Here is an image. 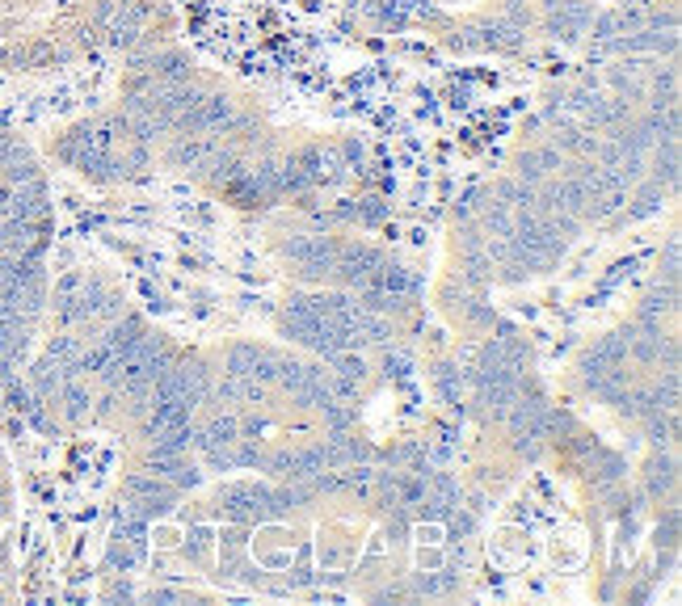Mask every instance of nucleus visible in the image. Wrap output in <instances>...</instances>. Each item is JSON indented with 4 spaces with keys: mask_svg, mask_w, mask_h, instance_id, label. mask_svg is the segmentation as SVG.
<instances>
[{
    "mask_svg": "<svg viewBox=\"0 0 682 606\" xmlns=\"http://www.w3.org/2000/svg\"><path fill=\"white\" fill-rule=\"evenodd\" d=\"M337 240L329 236H299L287 245V257L295 261V270L304 282H325L333 278V266H337Z\"/></svg>",
    "mask_w": 682,
    "mask_h": 606,
    "instance_id": "obj_1",
    "label": "nucleus"
},
{
    "mask_svg": "<svg viewBox=\"0 0 682 606\" xmlns=\"http://www.w3.org/2000/svg\"><path fill=\"white\" fill-rule=\"evenodd\" d=\"M219 510H224L232 522L249 527V522H266L270 518V489L266 484H228L219 493Z\"/></svg>",
    "mask_w": 682,
    "mask_h": 606,
    "instance_id": "obj_2",
    "label": "nucleus"
},
{
    "mask_svg": "<svg viewBox=\"0 0 682 606\" xmlns=\"http://www.w3.org/2000/svg\"><path fill=\"white\" fill-rule=\"evenodd\" d=\"M379 266H384V253H379V249H371V245H341L333 278L346 282V287H363V282L375 278Z\"/></svg>",
    "mask_w": 682,
    "mask_h": 606,
    "instance_id": "obj_3",
    "label": "nucleus"
},
{
    "mask_svg": "<svg viewBox=\"0 0 682 606\" xmlns=\"http://www.w3.org/2000/svg\"><path fill=\"white\" fill-rule=\"evenodd\" d=\"M278 367V354L262 350V346H232L228 350V375L236 379H257V383H270Z\"/></svg>",
    "mask_w": 682,
    "mask_h": 606,
    "instance_id": "obj_4",
    "label": "nucleus"
},
{
    "mask_svg": "<svg viewBox=\"0 0 682 606\" xmlns=\"http://www.w3.org/2000/svg\"><path fill=\"white\" fill-rule=\"evenodd\" d=\"M236 438H240V421H236V413H215L207 426L194 430V447L203 451V455H211V451L232 447Z\"/></svg>",
    "mask_w": 682,
    "mask_h": 606,
    "instance_id": "obj_5",
    "label": "nucleus"
},
{
    "mask_svg": "<svg viewBox=\"0 0 682 606\" xmlns=\"http://www.w3.org/2000/svg\"><path fill=\"white\" fill-rule=\"evenodd\" d=\"M556 169H560V148H531L523 160H518V177H523L527 186L548 181Z\"/></svg>",
    "mask_w": 682,
    "mask_h": 606,
    "instance_id": "obj_6",
    "label": "nucleus"
},
{
    "mask_svg": "<svg viewBox=\"0 0 682 606\" xmlns=\"http://www.w3.org/2000/svg\"><path fill=\"white\" fill-rule=\"evenodd\" d=\"M636 194H632V207H628V219H649V215H657L661 211V202H666V186H661V181H653L649 173L636 181L632 186Z\"/></svg>",
    "mask_w": 682,
    "mask_h": 606,
    "instance_id": "obj_7",
    "label": "nucleus"
},
{
    "mask_svg": "<svg viewBox=\"0 0 682 606\" xmlns=\"http://www.w3.org/2000/svg\"><path fill=\"white\" fill-rule=\"evenodd\" d=\"M678 312V282H661L657 278V287L640 299V316H653V320H666V316H674Z\"/></svg>",
    "mask_w": 682,
    "mask_h": 606,
    "instance_id": "obj_8",
    "label": "nucleus"
},
{
    "mask_svg": "<svg viewBox=\"0 0 682 606\" xmlns=\"http://www.w3.org/2000/svg\"><path fill=\"white\" fill-rule=\"evenodd\" d=\"M674 484H678V463H674V455L653 459L649 472H645V493H649V497H670Z\"/></svg>",
    "mask_w": 682,
    "mask_h": 606,
    "instance_id": "obj_9",
    "label": "nucleus"
},
{
    "mask_svg": "<svg viewBox=\"0 0 682 606\" xmlns=\"http://www.w3.org/2000/svg\"><path fill=\"white\" fill-rule=\"evenodd\" d=\"M144 333H148L144 320H139V316H127V320H118V325H114L102 341H106V346H110L118 358H123V354H131V350H135V341L144 337Z\"/></svg>",
    "mask_w": 682,
    "mask_h": 606,
    "instance_id": "obj_10",
    "label": "nucleus"
},
{
    "mask_svg": "<svg viewBox=\"0 0 682 606\" xmlns=\"http://www.w3.org/2000/svg\"><path fill=\"white\" fill-rule=\"evenodd\" d=\"M434 388H438V396L451 404V409H459V392H464V371H455L451 362L434 367Z\"/></svg>",
    "mask_w": 682,
    "mask_h": 606,
    "instance_id": "obj_11",
    "label": "nucleus"
},
{
    "mask_svg": "<svg viewBox=\"0 0 682 606\" xmlns=\"http://www.w3.org/2000/svg\"><path fill=\"white\" fill-rule=\"evenodd\" d=\"M388 375H396V379H409V375H413V354H405V350H392V354H388Z\"/></svg>",
    "mask_w": 682,
    "mask_h": 606,
    "instance_id": "obj_12",
    "label": "nucleus"
},
{
    "mask_svg": "<svg viewBox=\"0 0 682 606\" xmlns=\"http://www.w3.org/2000/svg\"><path fill=\"white\" fill-rule=\"evenodd\" d=\"M661 282H678V240H670L666 257H661Z\"/></svg>",
    "mask_w": 682,
    "mask_h": 606,
    "instance_id": "obj_13",
    "label": "nucleus"
},
{
    "mask_svg": "<svg viewBox=\"0 0 682 606\" xmlns=\"http://www.w3.org/2000/svg\"><path fill=\"white\" fill-rule=\"evenodd\" d=\"M186 556L190 560H203L207 556V531H194V543H186Z\"/></svg>",
    "mask_w": 682,
    "mask_h": 606,
    "instance_id": "obj_14",
    "label": "nucleus"
}]
</instances>
